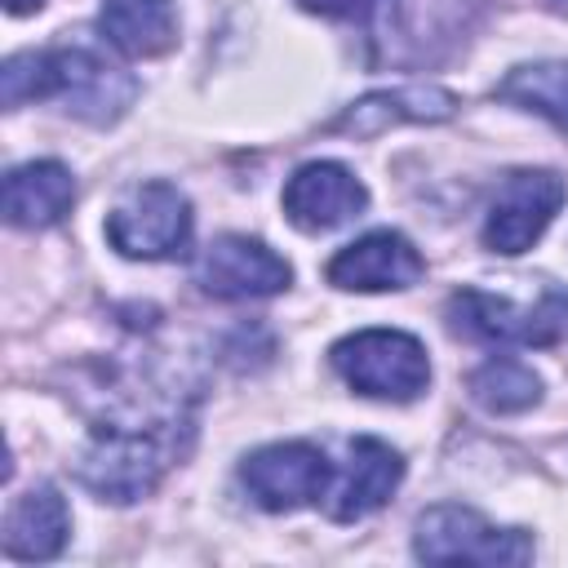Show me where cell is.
<instances>
[{
  "label": "cell",
  "instance_id": "cell-7",
  "mask_svg": "<svg viewBox=\"0 0 568 568\" xmlns=\"http://www.w3.org/2000/svg\"><path fill=\"white\" fill-rule=\"evenodd\" d=\"M240 484L248 488V497L262 510L288 515V510H302V506H315L328 497L333 466H328L324 448H315L306 439H280V444L253 448L240 462Z\"/></svg>",
  "mask_w": 568,
  "mask_h": 568
},
{
  "label": "cell",
  "instance_id": "cell-16",
  "mask_svg": "<svg viewBox=\"0 0 568 568\" xmlns=\"http://www.w3.org/2000/svg\"><path fill=\"white\" fill-rule=\"evenodd\" d=\"M98 27L102 40H111L129 58H155L178 44L173 0H102Z\"/></svg>",
  "mask_w": 568,
  "mask_h": 568
},
{
  "label": "cell",
  "instance_id": "cell-10",
  "mask_svg": "<svg viewBox=\"0 0 568 568\" xmlns=\"http://www.w3.org/2000/svg\"><path fill=\"white\" fill-rule=\"evenodd\" d=\"M399 479H404V457H399L386 439L355 435V439L346 444V462L333 470L324 510H328V519H337V524L368 519L373 510H382V506L390 501V493L399 488Z\"/></svg>",
  "mask_w": 568,
  "mask_h": 568
},
{
  "label": "cell",
  "instance_id": "cell-17",
  "mask_svg": "<svg viewBox=\"0 0 568 568\" xmlns=\"http://www.w3.org/2000/svg\"><path fill=\"white\" fill-rule=\"evenodd\" d=\"M493 93L568 133V62H524Z\"/></svg>",
  "mask_w": 568,
  "mask_h": 568
},
{
  "label": "cell",
  "instance_id": "cell-4",
  "mask_svg": "<svg viewBox=\"0 0 568 568\" xmlns=\"http://www.w3.org/2000/svg\"><path fill=\"white\" fill-rule=\"evenodd\" d=\"M448 328L475 342L501 346H559L568 342V288H541L537 302L519 306L506 293L457 288L444 306Z\"/></svg>",
  "mask_w": 568,
  "mask_h": 568
},
{
  "label": "cell",
  "instance_id": "cell-14",
  "mask_svg": "<svg viewBox=\"0 0 568 568\" xmlns=\"http://www.w3.org/2000/svg\"><path fill=\"white\" fill-rule=\"evenodd\" d=\"M453 111H457V98L448 89L408 84V89H382V93H368V98L351 102L333 120V129L355 133V138H377L390 124H435V120H448Z\"/></svg>",
  "mask_w": 568,
  "mask_h": 568
},
{
  "label": "cell",
  "instance_id": "cell-20",
  "mask_svg": "<svg viewBox=\"0 0 568 568\" xmlns=\"http://www.w3.org/2000/svg\"><path fill=\"white\" fill-rule=\"evenodd\" d=\"M4 9H9L13 18H22V13H36V9H44V0H4Z\"/></svg>",
  "mask_w": 568,
  "mask_h": 568
},
{
  "label": "cell",
  "instance_id": "cell-8",
  "mask_svg": "<svg viewBox=\"0 0 568 568\" xmlns=\"http://www.w3.org/2000/svg\"><path fill=\"white\" fill-rule=\"evenodd\" d=\"M564 200H568V182L559 173H550V169H515L497 186V195L488 204L484 244L493 253H506V257L528 253L546 235V226L555 222Z\"/></svg>",
  "mask_w": 568,
  "mask_h": 568
},
{
  "label": "cell",
  "instance_id": "cell-12",
  "mask_svg": "<svg viewBox=\"0 0 568 568\" xmlns=\"http://www.w3.org/2000/svg\"><path fill=\"white\" fill-rule=\"evenodd\" d=\"M364 204H368L364 182L337 160H311L284 182V217L311 235L359 217Z\"/></svg>",
  "mask_w": 568,
  "mask_h": 568
},
{
  "label": "cell",
  "instance_id": "cell-5",
  "mask_svg": "<svg viewBox=\"0 0 568 568\" xmlns=\"http://www.w3.org/2000/svg\"><path fill=\"white\" fill-rule=\"evenodd\" d=\"M413 555L422 564H528L532 559V537L524 528H497L479 510L439 501L417 515L413 528Z\"/></svg>",
  "mask_w": 568,
  "mask_h": 568
},
{
  "label": "cell",
  "instance_id": "cell-11",
  "mask_svg": "<svg viewBox=\"0 0 568 568\" xmlns=\"http://www.w3.org/2000/svg\"><path fill=\"white\" fill-rule=\"evenodd\" d=\"M426 262L413 248V240H404L399 231H368L351 244H342L324 275L333 288L346 293H390V288H413L422 280Z\"/></svg>",
  "mask_w": 568,
  "mask_h": 568
},
{
  "label": "cell",
  "instance_id": "cell-13",
  "mask_svg": "<svg viewBox=\"0 0 568 568\" xmlns=\"http://www.w3.org/2000/svg\"><path fill=\"white\" fill-rule=\"evenodd\" d=\"M75 204V178L62 160H27L4 173V222L22 231H44L62 222Z\"/></svg>",
  "mask_w": 568,
  "mask_h": 568
},
{
  "label": "cell",
  "instance_id": "cell-15",
  "mask_svg": "<svg viewBox=\"0 0 568 568\" xmlns=\"http://www.w3.org/2000/svg\"><path fill=\"white\" fill-rule=\"evenodd\" d=\"M71 537L67 497L53 484L27 488L4 515V555L9 559H53Z\"/></svg>",
  "mask_w": 568,
  "mask_h": 568
},
{
  "label": "cell",
  "instance_id": "cell-3",
  "mask_svg": "<svg viewBox=\"0 0 568 568\" xmlns=\"http://www.w3.org/2000/svg\"><path fill=\"white\" fill-rule=\"evenodd\" d=\"M328 364L355 395L390 399V404L417 399L430 382L426 346L404 328H359V333L333 342Z\"/></svg>",
  "mask_w": 568,
  "mask_h": 568
},
{
  "label": "cell",
  "instance_id": "cell-6",
  "mask_svg": "<svg viewBox=\"0 0 568 568\" xmlns=\"http://www.w3.org/2000/svg\"><path fill=\"white\" fill-rule=\"evenodd\" d=\"M191 200L173 182H142L106 213V240L120 257L164 262L191 248Z\"/></svg>",
  "mask_w": 568,
  "mask_h": 568
},
{
  "label": "cell",
  "instance_id": "cell-2",
  "mask_svg": "<svg viewBox=\"0 0 568 568\" xmlns=\"http://www.w3.org/2000/svg\"><path fill=\"white\" fill-rule=\"evenodd\" d=\"M178 417L164 426H142V422H106L93 430L84 444L75 475L89 493L102 501H138L146 497L169 462L178 457Z\"/></svg>",
  "mask_w": 568,
  "mask_h": 568
},
{
  "label": "cell",
  "instance_id": "cell-1",
  "mask_svg": "<svg viewBox=\"0 0 568 568\" xmlns=\"http://www.w3.org/2000/svg\"><path fill=\"white\" fill-rule=\"evenodd\" d=\"M0 89H4V106L58 98L71 115L89 124L120 120L138 98V80L93 44H53V49L13 53L0 71Z\"/></svg>",
  "mask_w": 568,
  "mask_h": 568
},
{
  "label": "cell",
  "instance_id": "cell-19",
  "mask_svg": "<svg viewBox=\"0 0 568 568\" xmlns=\"http://www.w3.org/2000/svg\"><path fill=\"white\" fill-rule=\"evenodd\" d=\"M297 4L311 9V13H328V18H364L382 0H297Z\"/></svg>",
  "mask_w": 568,
  "mask_h": 568
},
{
  "label": "cell",
  "instance_id": "cell-18",
  "mask_svg": "<svg viewBox=\"0 0 568 568\" xmlns=\"http://www.w3.org/2000/svg\"><path fill=\"white\" fill-rule=\"evenodd\" d=\"M470 395L488 413H524L541 399V377L510 355H493L470 373Z\"/></svg>",
  "mask_w": 568,
  "mask_h": 568
},
{
  "label": "cell",
  "instance_id": "cell-9",
  "mask_svg": "<svg viewBox=\"0 0 568 568\" xmlns=\"http://www.w3.org/2000/svg\"><path fill=\"white\" fill-rule=\"evenodd\" d=\"M200 288L222 297V302H248V297H271L293 284V266L257 235H217L195 271Z\"/></svg>",
  "mask_w": 568,
  "mask_h": 568
}]
</instances>
